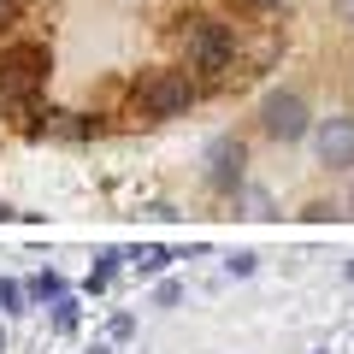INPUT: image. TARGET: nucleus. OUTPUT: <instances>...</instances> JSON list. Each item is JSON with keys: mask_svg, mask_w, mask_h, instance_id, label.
<instances>
[{"mask_svg": "<svg viewBox=\"0 0 354 354\" xmlns=\"http://www.w3.org/2000/svg\"><path fill=\"white\" fill-rule=\"evenodd\" d=\"M41 83H48V48L41 41H6L0 48V113L30 124L41 101Z\"/></svg>", "mask_w": 354, "mask_h": 354, "instance_id": "obj_1", "label": "nucleus"}, {"mask_svg": "<svg viewBox=\"0 0 354 354\" xmlns=\"http://www.w3.org/2000/svg\"><path fill=\"white\" fill-rule=\"evenodd\" d=\"M183 53H189V71L195 77H225L230 65H236V30L225 24V18H183Z\"/></svg>", "mask_w": 354, "mask_h": 354, "instance_id": "obj_2", "label": "nucleus"}, {"mask_svg": "<svg viewBox=\"0 0 354 354\" xmlns=\"http://www.w3.org/2000/svg\"><path fill=\"white\" fill-rule=\"evenodd\" d=\"M195 101H201V83H195V71H148V77L136 83V113L148 118V124L183 118Z\"/></svg>", "mask_w": 354, "mask_h": 354, "instance_id": "obj_3", "label": "nucleus"}, {"mask_svg": "<svg viewBox=\"0 0 354 354\" xmlns=\"http://www.w3.org/2000/svg\"><path fill=\"white\" fill-rule=\"evenodd\" d=\"M260 130H266L272 142H283V148H290V142H301L307 130H313L307 101L295 95V88H272V95L260 101Z\"/></svg>", "mask_w": 354, "mask_h": 354, "instance_id": "obj_4", "label": "nucleus"}, {"mask_svg": "<svg viewBox=\"0 0 354 354\" xmlns=\"http://www.w3.org/2000/svg\"><path fill=\"white\" fill-rule=\"evenodd\" d=\"M313 153L325 171H354V113H330L313 124Z\"/></svg>", "mask_w": 354, "mask_h": 354, "instance_id": "obj_5", "label": "nucleus"}, {"mask_svg": "<svg viewBox=\"0 0 354 354\" xmlns=\"http://www.w3.org/2000/svg\"><path fill=\"white\" fill-rule=\"evenodd\" d=\"M242 165H248L242 136H213V142H207V183H213L218 195H236L242 189Z\"/></svg>", "mask_w": 354, "mask_h": 354, "instance_id": "obj_6", "label": "nucleus"}, {"mask_svg": "<svg viewBox=\"0 0 354 354\" xmlns=\"http://www.w3.org/2000/svg\"><path fill=\"white\" fill-rule=\"evenodd\" d=\"M36 130H41V136H59V142H83V136H95L101 124H95L88 113H41Z\"/></svg>", "mask_w": 354, "mask_h": 354, "instance_id": "obj_7", "label": "nucleus"}, {"mask_svg": "<svg viewBox=\"0 0 354 354\" xmlns=\"http://www.w3.org/2000/svg\"><path fill=\"white\" fill-rule=\"evenodd\" d=\"M165 260H171V248H130V266H136L142 278H153V272H165Z\"/></svg>", "mask_w": 354, "mask_h": 354, "instance_id": "obj_8", "label": "nucleus"}, {"mask_svg": "<svg viewBox=\"0 0 354 354\" xmlns=\"http://www.w3.org/2000/svg\"><path fill=\"white\" fill-rule=\"evenodd\" d=\"M59 295H65L59 272H36V278H30V301H59Z\"/></svg>", "mask_w": 354, "mask_h": 354, "instance_id": "obj_9", "label": "nucleus"}, {"mask_svg": "<svg viewBox=\"0 0 354 354\" xmlns=\"http://www.w3.org/2000/svg\"><path fill=\"white\" fill-rule=\"evenodd\" d=\"M113 272H118V254H113V248H106V254H101V260L88 266V290H106V283H113Z\"/></svg>", "mask_w": 354, "mask_h": 354, "instance_id": "obj_10", "label": "nucleus"}, {"mask_svg": "<svg viewBox=\"0 0 354 354\" xmlns=\"http://www.w3.org/2000/svg\"><path fill=\"white\" fill-rule=\"evenodd\" d=\"M24 301H30V290H24V283L0 278V313H24Z\"/></svg>", "mask_w": 354, "mask_h": 354, "instance_id": "obj_11", "label": "nucleus"}, {"mask_svg": "<svg viewBox=\"0 0 354 354\" xmlns=\"http://www.w3.org/2000/svg\"><path fill=\"white\" fill-rule=\"evenodd\" d=\"M53 330H59V337H71V330H77V301H71V295L53 301Z\"/></svg>", "mask_w": 354, "mask_h": 354, "instance_id": "obj_12", "label": "nucleus"}, {"mask_svg": "<svg viewBox=\"0 0 354 354\" xmlns=\"http://www.w3.org/2000/svg\"><path fill=\"white\" fill-rule=\"evenodd\" d=\"M106 337H113V342H130V337H136V313H113Z\"/></svg>", "mask_w": 354, "mask_h": 354, "instance_id": "obj_13", "label": "nucleus"}, {"mask_svg": "<svg viewBox=\"0 0 354 354\" xmlns=\"http://www.w3.org/2000/svg\"><path fill=\"white\" fill-rule=\"evenodd\" d=\"M177 301H183V283H177V278H165L160 290H153V307H177Z\"/></svg>", "mask_w": 354, "mask_h": 354, "instance_id": "obj_14", "label": "nucleus"}, {"mask_svg": "<svg viewBox=\"0 0 354 354\" xmlns=\"http://www.w3.org/2000/svg\"><path fill=\"white\" fill-rule=\"evenodd\" d=\"M225 272H230V278H248V272H254V254H248V248H236V254L225 260Z\"/></svg>", "mask_w": 354, "mask_h": 354, "instance_id": "obj_15", "label": "nucleus"}, {"mask_svg": "<svg viewBox=\"0 0 354 354\" xmlns=\"http://www.w3.org/2000/svg\"><path fill=\"white\" fill-rule=\"evenodd\" d=\"M242 6H254V12H283L290 0H242Z\"/></svg>", "mask_w": 354, "mask_h": 354, "instance_id": "obj_16", "label": "nucleus"}, {"mask_svg": "<svg viewBox=\"0 0 354 354\" xmlns=\"http://www.w3.org/2000/svg\"><path fill=\"white\" fill-rule=\"evenodd\" d=\"M88 354H113V342H88Z\"/></svg>", "mask_w": 354, "mask_h": 354, "instance_id": "obj_17", "label": "nucleus"}, {"mask_svg": "<svg viewBox=\"0 0 354 354\" xmlns=\"http://www.w3.org/2000/svg\"><path fill=\"white\" fill-rule=\"evenodd\" d=\"M0 354H6V330H0Z\"/></svg>", "mask_w": 354, "mask_h": 354, "instance_id": "obj_18", "label": "nucleus"}, {"mask_svg": "<svg viewBox=\"0 0 354 354\" xmlns=\"http://www.w3.org/2000/svg\"><path fill=\"white\" fill-rule=\"evenodd\" d=\"M0 218H12V207H0Z\"/></svg>", "mask_w": 354, "mask_h": 354, "instance_id": "obj_19", "label": "nucleus"}, {"mask_svg": "<svg viewBox=\"0 0 354 354\" xmlns=\"http://www.w3.org/2000/svg\"><path fill=\"white\" fill-rule=\"evenodd\" d=\"M348 283H354V260H348Z\"/></svg>", "mask_w": 354, "mask_h": 354, "instance_id": "obj_20", "label": "nucleus"}, {"mask_svg": "<svg viewBox=\"0 0 354 354\" xmlns=\"http://www.w3.org/2000/svg\"><path fill=\"white\" fill-rule=\"evenodd\" d=\"M313 354H330V348H313Z\"/></svg>", "mask_w": 354, "mask_h": 354, "instance_id": "obj_21", "label": "nucleus"}]
</instances>
